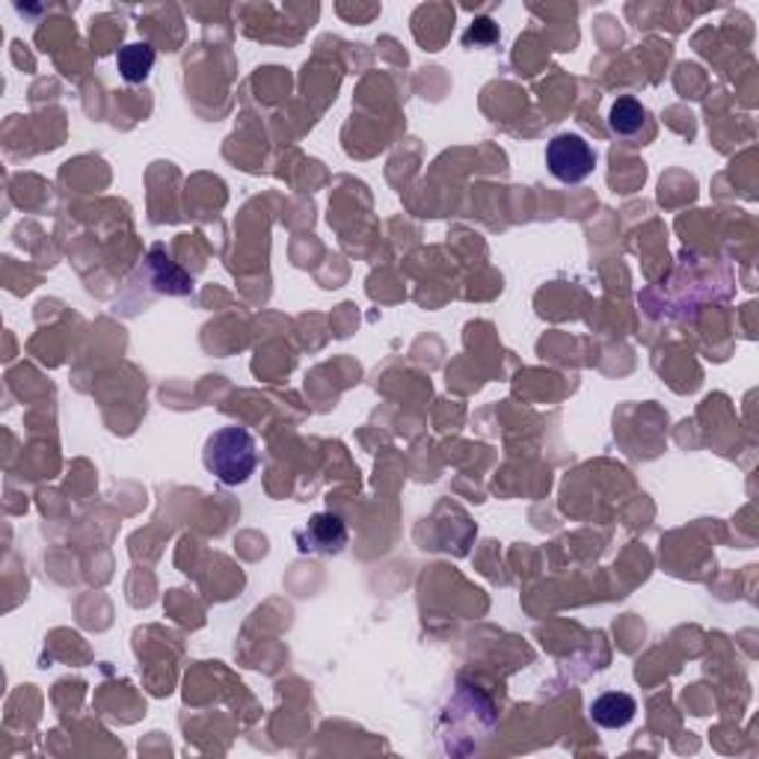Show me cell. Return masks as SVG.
Returning a JSON list of instances; mask_svg holds the SVG:
<instances>
[{"label":"cell","mask_w":759,"mask_h":759,"mask_svg":"<svg viewBox=\"0 0 759 759\" xmlns=\"http://www.w3.org/2000/svg\"><path fill=\"white\" fill-rule=\"evenodd\" d=\"M644 122H647V111H644V104H641L638 99H632V95H620V99L611 104V111H609L611 134H618V137H635V134L644 128Z\"/></svg>","instance_id":"obj_7"},{"label":"cell","mask_w":759,"mask_h":759,"mask_svg":"<svg viewBox=\"0 0 759 759\" xmlns=\"http://www.w3.org/2000/svg\"><path fill=\"white\" fill-rule=\"evenodd\" d=\"M635 712H638V703L630 694H623V691H609V694L593 700V706H590L593 721L605 729L626 727L635 718Z\"/></svg>","instance_id":"obj_5"},{"label":"cell","mask_w":759,"mask_h":759,"mask_svg":"<svg viewBox=\"0 0 759 759\" xmlns=\"http://www.w3.org/2000/svg\"><path fill=\"white\" fill-rule=\"evenodd\" d=\"M146 270H149V282L160 294L184 297V294H190V288H193L188 273L170 259V252L163 250V247H151L149 259H146Z\"/></svg>","instance_id":"obj_4"},{"label":"cell","mask_w":759,"mask_h":759,"mask_svg":"<svg viewBox=\"0 0 759 759\" xmlns=\"http://www.w3.org/2000/svg\"><path fill=\"white\" fill-rule=\"evenodd\" d=\"M202 463L220 484L238 487V484H247L259 466V449H256L250 430L220 428L205 442Z\"/></svg>","instance_id":"obj_1"},{"label":"cell","mask_w":759,"mask_h":759,"mask_svg":"<svg viewBox=\"0 0 759 759\" xmlns=\"http://www.w3.org/2000/svg\"><path fill=\"white\" fill-rule=\"evenodd\" d=\"M297 546L311 555H336L348 546V525L339 513H315L309 525L297 531Z\"/></svg>","instance_id":"obj_3"},{"label":"cell","mask_w":759,"mask_h":759,"mask_svg":"<svg viewBox=\"0 0 759 759\" xmlns=\"http://www.w3.org/2000/svg\"><path fill=\"white\" fill-rule=\"evenodd\" d=\"M546 167L564 184H581L597 167V151L579 134H558L546 146Z\"/></svg>","instance_id":"obj_2"},{"label":"cell","mask_w":759,"mask_h":759,"mask_svg":"<svg viewBox=\"0 0 759 759\" xmlns=\"http://www.w3.org/2000/svg\"><path fill=\"white\" fill-rule=\"evenodd\" d=\"M116 69L125 83H143L155 69V48L149 42H131L116 54Z\"/></svg>","instance_id":"obj_6"}]
</instances>
